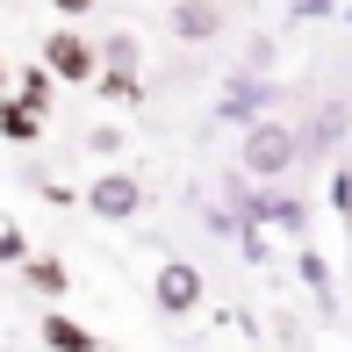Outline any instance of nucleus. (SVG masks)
I'll return each instance as SVG.
<instances>
[{
	"instance_id": "nucleus-1",
	"label": "nucleus",
	"mask_w": 352,
	"mask_h": 352,
	"mask_svg": "<svg viewBox=\"0 0 352 352\" xmlns=\"http://www.w3.org/2000/svg\"><path fill=\"white\" fill-rule=\"evenodd\" d=\"M295 158H302V137L287 130V122H252L245 144H237V166H245L252 180H280Z\"/></svg>"
},
{
	"instance_id": "nucleus-2",
	"label": "nucleus",
	"mask_w": 352,
	"mask_h": 352,
	"mask_svg": "<svg viewBox=\"0 0 352 352\" xmlns=\"http://www.w3.org/2000/svg\"><path fill=\"white\" fill-rule=\"evenodd\" d=\"M43 72L58 79V87H87V79H101V51H94L79 29H51L43 36V58H36Z\"/></svg>"
},
{
	"instance_id": "nucleus-3",
	"label": "nucleus",
	"mask_w": 352,
	"mask_h": 352,
	"mask_svg": "<svg viewBox=\"0 0 352 352\" xmlns=\"http://www.w3.org/2000/svg\"><path fill=\"white\" fill-rule=\"evenodd\" d=\"M151 302H158V316H195L201 309V266L195 259H166L158 280H151Z\"/></svg>"
},
{
	"instance_id": "nucleus-4",
	"label": "nucleus",
	"mask_w": 352,
	"mask_h": 352,
	"mask_svg": "<svg viewBox=\"0 0 352 352\" xmlns=\"http://www.w3.org/2000/svg\"><path fill=\"white\" fill-rule=\"evenodd\" d=\"M79 201H87V209L101 216V223H130V216L144 209V187L130 180V173H101V180H94Z\"/></svg>"
},
{
	"instance_id": "nucleus-5",
	"label": "nucleus",
	"mask_w": 352,
	"mask_h": 352,
	"mask_svg": "<svg viewBox=\"0 0 352 352\" xmlns=\"http://www.w3.org/2000/svg\"><path fill=\"white\" fill-rule=\"evenodd\" d=\"M43 352H101V338H94L79 316H65V309H43Z\"/></svg>"
},
{
	"instance_id": "nucleus-6",
	"label": "nucleus",
	"mask_w": 352,
	"mask_h": 352,
	"mask_svg": "<svg viewBox=\"0 0 352 352\" xmlns=\"http://www.w3.org/2000/svg\"><path fill=\"white\" fill-rule=\"evenodd\" d=\"M266 101H274V87H266V79H237V87L223 94L216 116H223V122H245V130H252V122H266V116H259Z\"/></svg>"
},
{
	"instance_id": "nucleus-7",
	"label": "nucleus",
	"mask_w": 352,
	"mask_h": 352,
	"mask_svg": "<svg viewBox=\"0 0 352 352\" xmlns=\"http://www.w3.org/2000/svg\"><path fill=\"white\" fill-rule=\"evenodd\" d=\"M223 29V8H209V0H173V36L180 43H209Z\"/></svg>"
},
{
	"instance_id": "nucleus-8",
	"label": "nucleus",
	"mask_w": 352,
	"mask_h": 352,
	"mask_svg": "<svg viewBox=\"0 0 352 352\" xmlns=\"http://www.w3.org/2000/svg\"><path fill=\"white\" fill-rule=\"evenodd\" d=\"M22 280L36 287L43 302H58V295H65V287H72V266H65V259H51V252H29V266H22Z\"/></svg>"
},
{
	"instance_id": "nucleus-9",
	"label": "nucleus",
	"mask_w": 352,
	"mask_h": 352,
	"mask_svg": "<svg viewBox=\"0 0 352 352\" xmlns=\"http://www.w3.org/2000/svg\"><path fill=\"white\" fill-rule=\"evenodd\" d=\"M245 223H280V230H302V201H287V195H252V201H245Z\"/></svg>"
},
{
	"instance_id": "nucleus-10",
	"label": "nucleus",
	"mask_w": 352,
	"mask_h": 352,
	"mask_svg": "<svg viewBox=\"0 0 352 352\" xmlns=\"http://www.w3.org/2000/svg\"><path fill=\"white\" fill-rule=\"evenodd\" d=\"M51 87H58V79L43 72V65H29V72H14V101H22L29 116H43V122H51Z\"/></svg>"
},
{
	"instance_id": "nucleus-11",
	"label": "nucleus",
	"mask_w": 352,
	"mask_h": 352,
	"mask_svg": "<svg viewBox=\"0 0 352 352\" xmlns=\"http://www.w3.org/2000/svg\"><path fill=\"white\" fill-rule=\"evenodd\" d=\"M0 137H8V144H36L43 137V116H29V108L8 94V101H0Z\"/></svg>"
},
{
	"instance_id": "nucleus-12",
	"label": "nucleus",
	"mask_w": 352,
	"mask_h": 352,
	"mask_svg": "<svg viewBox=\"0 0 352 352\" xmlns=\"http://www.w3.org/2000/svg\"><path fill=\"white\" fill-rule=\"evenodd\" d=\"M101 72H137V36H101Z\"/></svg>"
},
{
	"instance_id": "nucleus-13",
	"label": "nucleus",
	"mask_w": 352,
	"mask_h": 352,
	"mask_svg": "<svg viewBox=\"0 0 352 352\" xmlns=\"http://www.w3.org/2000/svg\"><path fill=\"white\" fill-rule=\"evenodd\" d=\"M94 94H101V101H137V72H101V79H94Z\"/></svg>"
},
{
	"instance_id": "nucleus-14",
	"label": "nucleus",
	"mask_w": 352,
	"mask_h": 352,
	"mask_svg": "<svg viewBox=\"0 0 352 352\" xmlns=\"http://www.w3.org/2000/svg\"><path fill=\"white\" fill-rule=\"evenodd\" d=\"M0 266H29V237L14 223H0Z\"/></svg>"
},
{
	"instance_id": "nucleus-15",
	"label": "nucleus",
	"mask_w": 352,
	"mask_h": 352,
	"mask_svg": "<svg viewBox=\"0 0 352 352\" xmlns=\"http://www.w3.org/2000/svg\"><path fill=\"white\" fill-rule=\"evenodd\" d=\"M58 14H65V22H79V14H94V0H51Z\"/></svg>"
},
{
	"instance_id": "nucleus-16",
	"label": "nucleus",
	"mask_w": 352,
	"mask_h": 352,
	"mask_svg": "<svg viewBox=\"0 0 352 352\" xmlns=\"http://www.w3.org/2000/svg\"><path fill=\"white\" fill-rule=\"evenodd\" d=\"M8 87H14V72H8V58H0V101H8Z\"/></svg>"
},
{
	"instance_id": "nucleus-17",
	"label": "nucleus",
	"mask_w": 352,
	"mask_h": 352,
	"mask_svg": "<svg viewBox=\"0 0 352 352\" xmlns=\"http://www.w3.org/2000/svg\"><path fill=\"white\" fill-rule=\"evenodd\" d=\"M209 8H216V0H209Z\"/></svg>"
}]
</instances>
